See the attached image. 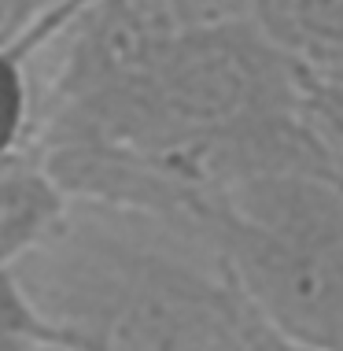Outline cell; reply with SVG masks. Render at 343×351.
Here are the masks:
<instances>
[{
	"label": "cell",
	"instance_id": "obj_3",
	"mask_svg": "<svg viewBox=\"0 0 343 351\" xmlns=\"http://www.w3.org/2000/svg\"><path fill=\"white\" fill-rule=\"evenodd\" d=\"M273 34L310 56H343V0H266Z\"/></svg>",
	"mask_w": 343,
	"mask_h": 351
},
{
	"label": "cell",
	"instance_id": "obj_4",
	"mask_svg": "<svg viewBox=\"0 0 343 351\" xmlns=\"http://www.w3.org/2000/svg\"><path fill=\"white\" fill-rule=\"evenodd\" d=\"M15 119H18V82H15V74L0 63V148L12 137Z\"/></svg>",
	"mask_w": 343,
	"mask_h": 351
},
{
	"label": "cell",
	"instance_id": "obj_2",
	"mask_svg": "<svg viewBox=\"0 0 343 351\" xmlns=\"http://www.w3.org/2000/svg\"><path fill=\"white\" fill-rule=\"evenodd\" d=\"M244 263L281 322L343 351V207L295 200L270 211L247 237Z\"/></svg>",
	"mask_w": 343,
	"mask_h": 351
},
{
	"label": "cell",
	"instance_id": "obj_1",
	"mask_svg": "<svg viewBox=\"0 0 343 351\" xmlns=\"http://www.w3.org/2000/svg\"><path fill=\"white\" fill-rule=\"evenodd\" d=\"M45 300L100 351H259L218 292L148 263L133 274L118 270V289Z\"/></svg>",
	"mask_w": 343,
	"mask_h": 351
}]
</instances>
